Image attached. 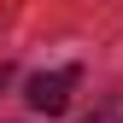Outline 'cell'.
Segmentation results:
<instances>
[{"mask_svg":"<svg viewBox=\"0 0 123 123\" xmlns=\"http://www.w3.org/2000/svg\"><path fill=\"white\" fill-rule=\"evenodd\" d=\"M70 88H76V70H53V76H29L24 100L35 105V111H47V117H59V111L70 105Z\"/></svg>","mask_w":123,"mask_h":123,"instance_id":"1","label":"cell"},{"mask_svg":"<svg viewBox=\"0 0 123 123\" xmlns=\"http://www.w3.org/2000/svg\"><path fill=\"white\" fill-rule=\"evenodd\" d=\"M88 123H123V117H111V111H100V117H88Z\"/></svg>","mask_w":123,"mask_h":123,"instance_id":"2","label":"cell"},{"mask_svg":"<svg viewBox=\"0 0 123 123\" xmlns=\"http://www.w3.org/2000/svg\"><path fill=\"white\" fill-rule=\"evenodd\" d=\"M0 82H6V70H0Z\"/></svg>","mask_w":123,"mask_h":123,"instance_id":"3","label":"cell"}]
</instances>
